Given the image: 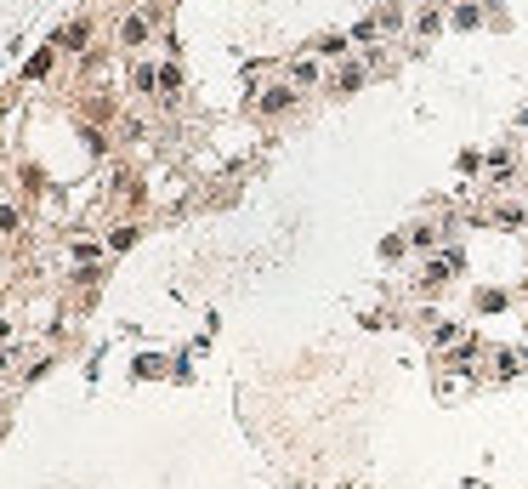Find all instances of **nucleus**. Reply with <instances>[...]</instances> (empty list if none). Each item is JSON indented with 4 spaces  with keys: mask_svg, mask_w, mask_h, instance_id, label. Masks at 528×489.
<instances>
[{
    "mask_svg": "<svg viewBox=\"0 0 528 489\" xmlns=\"http://www.w3.org/2000/svg\"><path fill=\"white\" fill-rule=\"evenodd\" d=\"M262 114H284V109H295V86H273L262 103H256Z\"/></svg>",
    "mask_w": 528,
    "mask_h": 489,
    "instance_id": "obj_3",
    "label": "nucleus"
},
{
    "mask_svg": "<svg viewBox=\"0 0 528 489\" xmlns=\"http://www.w3.org/2000/svg\"><path fill=\"white\" fill-rule=\"evenodd\" d=\"M57 46H69V52H80V46H86V24H74V29H62V34H57Z\"/></svg>",
    "mask_w": 528,
    "mask_h": 489,
    "instance_id": "obj_7",
    "label": "nucleus"
},
{
    "mask_svg": "<svg viewBox=\"0 0 528 489\" xmlns=\"http://www.w3.org/2000/svg\"><path fill=\"white\" fill-rule=\"evenodd\" d=\"M0 427H6V410H0Z\"/></svg>",
    "mask_w": 528,
    "mask_h": 489,
    "instance_id": "obj_12",
    "label": "nucleus"
},
{
    "mask_svg": "<svg viewBox=\"0 0 528 489\" xmlns=\"http://www.w3.org/2000/svg\"><path fill=\"white\" fill-rule=\"evenodd\" d=\"M477 17H483V6H477V0H460V6H455V24H460V29H472Z\"/></svg>",
    "mask_w": 528,
    "mask_h": 489,
    "instance_id": "obj_6",
    "label": "nucleus"
},
{
    "mask_svg": "<svg viewBox=\"0 0 528 489\" xmlns=\"http://www.w3.org/2000/svg\"><path fill=\"white\" fill-rule=\"evenodd\" d=\"M324 69H319V57H295L290 63V86H319Z\"/></svg>",
    "mask_w": 528,
    "mask_h": 489,
    "instance_id": "obj_2",
    "label": "nucleus"
},
{
    "mask_svg": "<svg viewBox=\"0 0 528 489\" xmlns=\"http://www.w3.org/2000/svg\"><path fill=\"white\" fill-rule=\"evenodd\" d=\"M404 250H409V240H404V233H392V240L381 245V257H387V262H398V257H404Z\"/></svg>",
    "mask_w": 528,
    "mask_h": 489,
    "instance_id": "obj_9",
    "label": "nucleus"
},
{
    "mask_svg": "<svg viewBox=\"0 0 528 489\" xmlns=\"http://www.w3.org/2000/svg\"><path fill=\"white\" fill-rule=\"evenodd\" d=\"M477 308H483V313H500L505 296H500V290H477Z\"/></svg>",
    "mask_w": 528,
    "mask_h": 489,
    "instance_id": "obj_10",
    "label": "nucleus"
},
{
    "mask_svg": "<svg viewBox=\"0 0 528 489\" xmlns=\"http://www.w3.org/2000/svg\"><path fill=\"white\" fill-rule=\"evenodd\" d=\"M137 92H159V63H137Z\"/></svg>",
    "mask_w": 528,
    "mask_h": 489,
    "instance_id": "obj_5",
    "label": "nucleus"
},
{
    "mask_svg": "<svg viewBox=\"0 0 528 489\" xmlns=\"http://www.w3.org/2000/svg\"><path fill=\"white\" fill-rule=\"evenodd\" d=\"M335 92H352V86H364V63H347V69H335V80H330Z\"/></svg>",
    "mask_w": 528,
    "mask_h": 489,
    "instance_id": "obj_4",
    "label": "nucleus"
},
{
    "mask_svg": "<svg viewBox=\"0 0 528 489\" xmlns=\"http://www.w3.org/2000/svg\"><path fill=\"white\" fill-rule=\"evenodd\" d=\"M148 34H154V12H131V17L120 24V46H142Z\"/></svg>",
    "mask_w": 528,
    "mask_h": 489,
    "instance_id": "obj_1",
    "label": "nucleus"
},
{
    "mask_svg": "<svg viewBox=\"0 0 528 489\" xmlns=\"http://www.w3.org/2000/svg\"><path fill=\"white\" fill-rule=\"evenodd\" d=\"M125 245H137V228H114L109 233V250H125Z\"/></svg>",
    "mask_w": 528,
    "mask_h": 489,
    "instance_id": "obj_11",
    "label": "nucleus"
},
{
    "mask_svg": "<svg viewBox=\"0 0 528 489\" xmlns=\"http://www.w3.org/2000/svg\"><path fill=\"white\" fill-rule=\"evenodd\" d=\"M0 336H6V325H0Z\"/></svg>",
    "mask_w": 528,
    "mask_h": 489,
    "instance_id": "obj_13",
    "label": "nucleus"
},
{
    "mask_svg": "<svg viewBox=\"0 0 528 489\" xmlns=\"http://www.w3.org/2000/svg\"><path fill=\"white\" fill-rule=\"evenodd\" d=\"M409 245H420V250H432V245H437V228H432V222H420V228L409 233Z\"/></svg>",
    "mask_w": 528,
    "mask_h": 489,
    "instance_id": "obj_8",
    "label": "nucleus"
}]
</instances>
